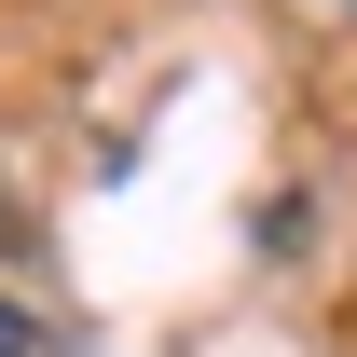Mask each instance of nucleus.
I'll list each match as a JSON object with an SVG mask.
<instances>
[{
    "mask_svg": "<svg viewBox=\"0 0 357 357\" xmlns=\"http://www.w3.org/2000/svg\"><path fill=\"white\" fill-rule=\"evenodd\" d=\"M0 357H42V316H14V303H0Z\"/></svg>",
    "mask_w": 357,
    "mask_h": 357,
    "instance_id": "1",
    "label": "nucleus"
}]
</instances>
